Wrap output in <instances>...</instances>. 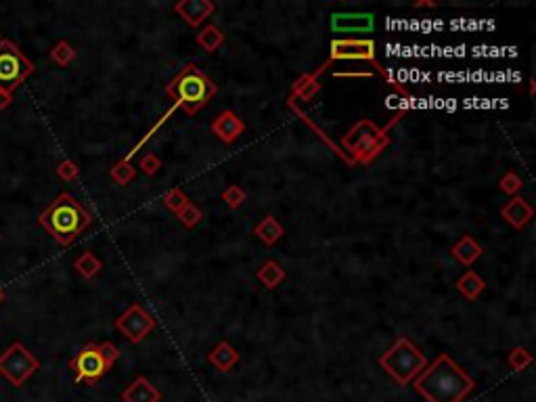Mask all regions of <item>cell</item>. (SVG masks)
Wrapping results in <instances>:
<instances>
[{
  "instance_id": "23",
  "label": "cell",
  "mask_w": 536,
  "mask_h": 402,
  "mask_svg": "<svg viewBox=\"0 0 536 402\" xmlns=\"http://www.w3.org/2000/svg\"><path fill=\"white\" fill-rule=\"evenodd\" d=\"M112 178L118 182V185H122V187H126V185H130L134 180V176H136V170H134L133 166L128 163V159H122L120 163H116L114 168H112Z\"/></svg>"
},
{
  "instance_id": "34",
  "label": "cell",
  "mask_w": 536,
  "mask_h": 402,
  "mask_svg": "<svg viewBox=\"0 0 536 402\" xmlns=\"http://www.w3.org/2000/svg\"><path fill=\"white\" fill-rule=\"evenodd\" d=\"M0 239H2V237H0Z\"/></svg>"
},
{
  "instance_id": "8",
  "label": "cell",
  "mask_w": 536,
  "mask_h": 402,
  "mask_svg": "<svg viewBox=\"0 0 536 402\" xmlns=\"http://www.w3.org/2000/svg\"><path fill=\"white\" fill-rule=\"evenodd\" d=\"M155 327V319L140 306V304H133L126 308V312L116 321V329L126 335L128 342L133 344H140Z\"/></svg>"
},
{
  "instance_id": "11",
  "label": "cell",
  "mask_w": 536,
  "mask_h": 402,
  "mask_svg": "<svg viewBox=\"0 0 536 402\" xmlns=\"http://www.w3.org/2000/svg\"><path fill=\"white\" fill-rule=\"evenodd\" d=\"M243 130H246L243 120H241L235 112H231V109L222 112V114L212 122V133L216 134L222 142H227V145H233V142L243 134Z\"/></svg>"
},
{
  "instance_id": "29",
  "label": "cell",
  "mask_w": 536,
  "mask_h": 402,
  "mask_svg": "<svg viewBox=\"0 0 536 402\" xmlns=\"http://www.w3.org/2000/svg\"><path fill=\"white\" fill-rule=\"evenodd\" d=\"M138 168H142V172L151 176V174H155V172L161 168V159H159V155L149 153V155H145V157L138 161Z\"/></svg>"
},
{
  "instance_id": "1",
  "label": "cell",
  "mask_w": 536,
  "mask_h": 402,
  "mask_svg": "<svg viewBox=\"0 0 536 402\" xmlns=\"http://www.w3.org/2000/svg\"><path fill=\"white\" fill-rule=\"evenodd\" d=\"M474 388V380L446 354L438 356L415 380V390L427 402H461Z\"/></svg>"
},
{
  "instance_id": "6",
  "label": "cell",
  "mask_w": 536,
  "mask_h": 402,
  "mask_svg": "<svg viewBox=\"0 0 536 402\" xmlns=\"http://www.w3.org/2000/svg\"><path fill=\"white\" fill-rule=\"evenodd\" d=\"M36 369H38V361L21 342H15L6 352L0 354V373L15 388L23 386V382L27 377H32L36 373Z\"/></svg>"
},
{
  "instance_id": "14",
  "label": "cell",
  "mask_w": 536,
  "mask_h": 402,
  "mask_svg": "<svg viewBox=\"0 0 536 402\" xmlns=\"http://www.w3.org/2000/svg\"><path fill=\"white\" fill-rule=\"evenodd\" d=\"M450 254H453L463 267H471V264L482 256V248H480V243H478L471 235H463V237L450 248Z\"/></svg>"
},
{
  "instance_id": "28",
  "label": "cell",
  "mask_w": 536,
  "mask_h": 402,
  "mask_svg": "<svg viewBox=\"0 0 536 402\" xmlns=\"http://www.w3.org/2000/svg\"><path fill=\"white\" fill-rule=\"evenodd\" d=\"M520 189H522V180H520V176H518L516 172H507V174L501 178V191L514 195V193H518Z\"/></svg>"
},
{
  "instance_id": "2",
  "label": "cell",
  "mask_w": 536,
  "mask_h": 402,
  "mask_svg": "<svg viewBox=\"0 0 536 402\" xmlns=\"http://www.w3.org/2000/svg\"><path fill=\"white\" fill-rule=\"evenodd\" d=\"M40 227L63 248L72 246L91 225V212L69 193H59L57 199L40 214Z\"/></svg>"
},
{
  "instance_id": "15",
  "label": "cell",
  "mask_w": 536,
  "mask_h": 402,
  "mask_svg": "<svg viewBox=\"0 0 536 402\" xmlns=\"http://www.w3.org/2000/svg\"><path fill=\"white\" fill-rule=\"evenodd\" d=\"M283 233H285V229H283V225H281L274 216H264V218L254 227V235H256L262 243H267V246H274V243L283 237Z\"/></svg>"
},
{
  "instance_id": "26",
  "label": "cell",
  "mask_w": 536,
  "mask_h": 402,
  "mask_svg": "<svg viewBox=\"0 0 536 402\" xmlns=\"http://www.w3.org/2000/svg\"><path fill=\"white\" fill-rule=\"evenodd\" d=\"M246 197H248V193H246V189L239 187V185H231L229 189L222 191V201H227V206H229L231 210H237V208L246 201Z\"/></svg>"
},
{
  "instance_id": "24",
  "label": "cell",
  "mask_w": 536,
  "mask_h": 402,
  "mask_svg": "<svg viewBox=\"0 0 536 402\" xmlns=\"http://www.w3.org/2000/svg\"><path fill=\"white\" fill-rule=\"evenodd\" d=\"M189 203V197H187V193L182 191V189H172V191H168L166 195H163V206L168 208V210H172V212H180L185 206Z\"/></svg>"
},
{
  "instance_id": "12",
  "label": "cell",
  "mask_w": 536,
  "mask_h": 402,
  "mask_svg": "<svg viewBox=\"0 0 536 402\" xmlns=\"http://www.w3.org/2000/svg\"><path fill=\"white\" fill-rule=\"evenodd\" d=\"M174 11L193 27L201 25L214 11H216V4L210 2V0H180L174 4Z\"/></svg>"
},
{
  "instance_id": "7",
  "label": "cell",
  "mask_w": 536,
  "mask_h": 402,
  "mask_svg": "<svg viewBox=\"0 0 536 402\" xmlns=\"http://www.w3.org/2000/svg\"><path fill=\"white\" fill-rule=\"evenodd\" d=\"M72 369L76 373V382L78 384H97L107 369H112L101 352V346L97 344H86L72 361Z\"/></svg>"
},
{
  "instance_id": "33",
  "label": "cell",
  "mask_w": 536,
  "mask_h": 402,
  "mask_svg": "<svg viewBox=\"0 0 536 402\" xmlns=\"http://www.w3.org/2000/svg\"><path fill=\"white\" fill-rule=\"evenodd\" d=\"M2 297H4V291H2V287H0V302H2Z\"/></svg>"
},
{
  "instance_id": "30",
  "label": "cell",
  "mask_w": 536,
  "mask_h": 402,
  "mask_svg": "<svg viewBox=\"0 0 536 402\" xmlns=\"http://www.w3.org/2000/svg\"><path fill=\"white\" fill-rule=\"evenodd\" d=\"M530 361H532V356H530L528 350H524V348H516V350L511 352V356H509V363H511L516 369H524Z\"/></svg>"
},
{
  "instance_id": "20",
  "label": "cell",
  "mask_w": 536,
  "mask_h": 402,
  "mask_svg": "<svg viewBox=\"0 0 536 402\" xmlns=\"http://www.w3.org/2000/svg\"><path fill=\"white\" fill-rule=\"evenodd\" d=\"M285 268L281 267L279 262H274V260H268L267 264H262V268L258 270V279L262 281V285L268 287V289H274L279 283H283L285 281Z\"/></svg>"
},
{
  "instance_id": "4",
  "label": "cell",
  "mask_w": 536,
  "mask_h": 402,
  "mask_svg": "<svg viewBox=\"0 0 536 402\" xmlns=\"http://www.w3.org/2000/svg\"><path fill=\"white\" fill-rule=\"evenodd\" d=\"M380 365L398 382V384H408L413 382L425 367L427 359L423 352L406 337H401L394 342V346L380 359Z\"/></svg>"
},
{
  "instance_id": "31",
  "label": "cell",
  "mask_w": 536,
  "mask_h": 402,
  "mask_svg": "<svg viewBox=\"0 0 536 402\" xmlns=\"http://www.w3.org/2000/svg\"><path fill=\"white\" fill-rule=\"evenodd\" d=\"M101 352H103V356H105V361H107V365H109V367H112V365L120 359V350H118L112 342L101 344Z\"/></svg>"
},
{
  "instance_id": "10",
  "label": "cell",
  "mask_w": 536,
  "mask_h": 402,
  "mask_svg": "<svg viewBox=\"0 0 536 402\" xmlns=\"http://www.w3.org/2000/svg\"><path fill=\"white\" fill-rule=\"evenodd\" d=\"M375 27L371 13H333L331 29L335 34H367Z\"/></svg>"
},
{
  "instance_id": "19",
  "label": "cell",
  "mask_w": 536,
  "mask_h": 402,
  "mask_svg": "<svg viewBox=\"0 0 536 402\" xmlns=\"http://www.w3.org/2000/svg\"><path fill=\"white\" fill-rule=\"evenodd\" d=\"M227 36L218 25H206L199 34H197V44L206 51V53H216L222 44H225Z\"/></svg>"
},
{
  "instance_id": "3",
  "label": "cell",
  "mask_w": 536,
  "mask_h": 402,
  "mask_svg": "<svg viewBox=\"0 0 536 402\" xmlns=\"http://www.w3.org/2000/svg\"><path fill=\"white\" fill-rule=\"evenodd\" d=\"M216 84L195 65H187L166 86V93L174 99L178 107L185 109L187 116H193L201 107H206L208 101L216 95Z\"/></svg>"
},
{
  "instance_id": "9",
  "label": "cell",
  "mask_w": 536,
  "mask_h": 402,
  "mask_svg": "<svg viewBox=\"0 0 536 402\" xmlns=\"http://www.w3.org/2000/svg\"><path fill=\"white\" fill-rule=\"evenodd\" d=\"M331 59H363L375 63V42L373 40H333L331 42Z\"/></svg>"
},
{
  "instance_id": "32",
  "label": "cell",
  "mask_w": 536,
  "mask_h": 402,
  "mask_svg": "<svg viewBox=\"0 0 536 402\" xmlns=\"http://www.w3.org/2000/svg\"><path fill=\"white\" fill-rule=\"evenodd\" d=\"M11 103H13V93H6V91H2V88H0V112H2V109H6Z\"/></svg>"
},
{
  "instance_id": "13",
  "label": "cell",
  "mask_w": 536,
  "mask_h": 402,
  "mask_svg": "<svg viewBox=\"0 0 536 402\" xmlns=\"http://www.w3.org/2000/svg\"><path fill=\"white\" fill-rule=\"evenodd\" d=\"M501 216H503L514 229H524V227L532 220L535 210H532V206H530L526 199L514 197V199H509V201L501 208Z\"/></svg>"
},
{
  "instance_id": "27",
  "label": "cell",
  "mask_w": 536,
  "mask_h": 402,
  "mask_svg": "<svg viewBox=\"0 0 536 402\" xmlns=\"http://www.w3.org/2000/svg\"><path fill=\"white\" fill-rule=\"evenodd\" d=\"M57 174H59V178H63V180H76L78 178V174H80V168L76 166V161H72V159H63L61 163H59V168H57Z\"/></svg>"
},
{
  "instance_id": "22",
  "label": "cell",
  "mask_w": 536,
  "mask_h": 402,
  "mask_svg": "<svg viewBox=\"0 0 536 402\" xmlns=\"http://www.w3.org/2000/svg\"><path fill=\"white\" fill-rule=\"evenodd\" d=\"M51 59H53L57 65L67 67V65L76 59V48H74L69 42L61 40L59 44H55V46H53V51H51Z\"/></svg>"
},
{
  "instance_id": "17",
  "label": "cell",
  "mask_w": 536,
  "mask_h": 402,
  "mask_svg": "<svg viewBox=\"0 0 536 402\" xmlns=\"http://www.w3.org/2000/svg\"><path fill=\"white\" fill-rule=\"evenodd\" d=\"M239 361L237 350L229 344V342H220L212 352H210V363L214 367H218L220 371H229L235 363Z\"/></svg>"
},
{
  "instance_id": "21",
  "label": "cell",
  "mask_w": 536,
  "mask_h": 402,
  "mask_svg": "<svg viewBox=\"0 0 536 402\" xmlns=\"http://www.w3.org/2000/svg\"><path fill=\"white\" fill-rule=\"evenodd\" d=\"M74 268L84 276V279H93V276H97L99 272H101V260L93 254V252H84L76 262H74Z\"/></svg>"
},
{
  "instance_id": "16",
  "label": "cell",
  "mask_w": 536,
  "mask_h": 402,
  "mask_svg": "<svg viewBox=\"0 0 536 402\" xmlns=\"http://www.w3.org/2000/svg\"><path fill=\"white\" fill-rule=\"evenodd\" d=\"M124 401L126 402H157L159 401V392L145 380L138 377L133 386L124 392Z\"/></svg>"
},
{
  "instance_id": "5",
  "label": "cell",
  "mask_w": 536,
  "mask_h": 402,
  "mask_svg": "<svg viewBox=\"0 0 536 402\" xmlns=\"http://www.w3.org/2000/svg\"><path fill=\"white\" fill-rule=\"evenodd\" d=\"M34 63L11 42L0 40V88L13 93L25 78L34 74Z\"/></svg>"
},
{
  "instance_id": "25",
  "label": "cell",
  "mask_w": 536,
  "mask_h": 402,
  "mask_svg": "<svg viewBox=\"0 0 536 402\" xmlns=\"http://www.w3.org/2000/svg\"><path fill=\"white\" fill-rule=\"evenodd\" d=\"M176 216H178V220H180L187 229H193V227H195V225H199V222H201V218H203L201 210H199L195 203H191V201H189V203H187V206H185V208L176 214Z\"/></svg>"
},
{
  "instance_id": "18",
  "label": "cell",
  "mask_w": 536,
  "mask_h": 402,
  "mask_svg": "<svg viewBox=\"0 0 536 402\" xmlns=\"http://www.w3.org/2000/svg\"><path fill=\"white\" fill-rule=\"evenodd\" d=\"M484 287H486V283L482 281V276L476 272V270H467L459 281H457V289L467 297V300H478L480 297V293L484 291Z\"/></svg>"
}]
</instances>
